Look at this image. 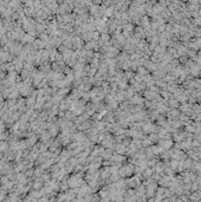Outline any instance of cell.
<instances>
[{
  "label": "cell",
  "mask_w": 201,
  "mask_h": 202,
  "mask_svg": "<svg viewBox=\"0 0 201 202\" xmlns=\"http://www.w3.org/2000/svg\"><path fill=\"white\" fill-rule=\"evenodd\" d=\"M160 144L161 145H162V147L163 148H170V145H172V141H161L160 142Z\"/></svg>",
  "instance_id": "6da1fadb"
},
{
  "label": "cell",
  "mask_w": 201,
  "mask_h": 202,
  "mask_svg": "<svg viewBox=\"0 0 201 202\" xmlns=\"http://www.w3.org/2000/svg\"><path fill=\"white\" fill-rule=\"evenodd\" d=\"M178 115H179V111L178 110H173L170 112V116H173V117H178Z\"/></svg>",
  "instance_id": "7a4b0ae2"
},
{
  "label": "cell",
  "mask_w": 201,
  "mask_h": 202,
  "mask_svg": "<svg viewBox=\"0 0 201 202\" xmlns=\"http://www.w3.org/2000/svg\"><path fill=\"white\" fill-rule=\"evenodd\" d=\"M170 107H178L179 105V103H178V101H170Z\"/></svg>",
  "instance_id": "3957f363"
}]
</instances>
